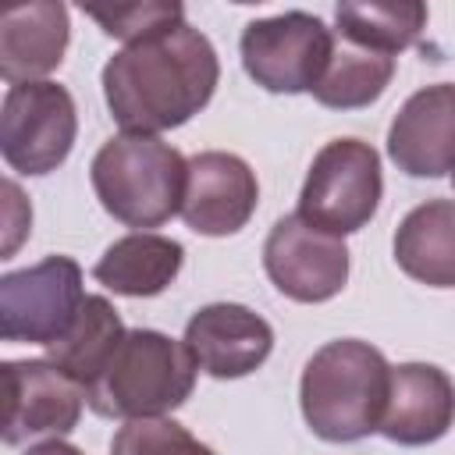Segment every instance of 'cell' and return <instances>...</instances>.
Returning <instances> with one entry per match:
<instances>
[{
  "mask_svg": "<svg viewBox=\"0 0 455 455\" xmlns=\"http://www.w3.org/2000/svg\"><path fill=\"white\" fill-rule=\"evenodd\" d=\"M217 82V50L188 21L128 43L103 64L107 110L135 135L181 128L213 100Z\"/></svg>",
  "mask_w": 455,
  "mask_h": 455,
  "instance_id": "1",
  "label": "cell"
},
{
  "mask_svg": "<svg viewBox=\"0 0 455 455\" xmlns=\"http://www.w3.org/2000/svg\"><path fill=\"white\" fill-rule=\"evenodd\" d=\"M391 391V363L380 348L359 338L320 345L299 380V405L306 427L331 444L363 441L380 430Z\"/></svg>",
  "mask_w": 455,
  "mask_h": 455,
  "instance_id": "2",
  "label": "cell"
},
{
  "mask_svg": "<svg viewBox=\"0 0 455 455\" xmlns=\"http://www.w3.org/2000/svg\"><path fill=\"white\" fill-rule=\"evenodd\" d=\"M89 181L114 220L146 231L181 213L188 160L160 135L121 132L96 149Z\"/></svg>",
  "mask_w": 455,
  "mask_h": 455,
  "instance_id": "3",
  "label": "cell"
},
{
  "mask_svg": "<svg viewBox=\"0 0 455 455\" xmlns=\"http://www.w3.org/2000/svg\"><path fill=\"white\" fill-rule=\"evenodd\" d=\"M196 359L185 341L149 327H132L103 373L85 387V402L107 419H153L185 405L196 391Z\"/></svg>",
  "mask_w": 455,
  "mask_h": 455,
  "instance_id": "4",
  "label": "cell"
},
{
  "mask_svg": "<svg viewBox=\"0 0 455 455\" xmlns=\"http://www.w3.org/2000/svg\"><path fill=\"white\" fill-rule=\"evenodd\" d=\"M380 196L384 174L377 149L363 139H331L306 171L295 213L306 224L345 238L373 220Z\"/></svg>",
  "mask_w": 455,
  "mask_h": 455,
  "instance_id": "5",
  "label": "cell"
},
{
  "mask_svg": "<svg viewBox=\"0 0 455 455\" xmlns=\"http://www.w3.org/2000/svg\"><path fill=\"white\" fill-rule=\"evenodd\" d=\"M334 32L309 11L256 18L242 28V68L267 92H313L334 57Z\"/></svg>",
  "mask_w": 455,
  "mask_h": 455,
  "instance_id": "6",
  "label": "cell"
},
{
  "mask_svg": "<svg viewBox=\"0 0 455 455\" xmlns=\"http://www.w3.org/2000/svg\"><path fill=\"white\" fill-rule=\"evenodd\" d=\"M78 135V110L60 82L7 85L0 107V153L11 171L43 178L57 171Z\"/></svg>",
  "mask_w": 455,
  "mask_h": 455,
  "instance_id": "7",
  "label": "cell"
},
{
  "mask_svg": "<svg viewBox=\"0 0 455 455\" xmlns=\"http://www.w3.org/2000/svg\"><path fill=\"white\" fill-rule=\"evenodd\" d=\"M82 267L71 256H46L0 277V338L25 345L60 341L85 302Z\"/></svg>",
  "mask_w": 455,
  "mask_h": 455,
  "instance_id": "8",
  "label": "cell"
},
{
  "mask_svg": "<svg viewBox=\"0 0 455 455\" xmlns=\"http://www.w3.org/2000/svg\"><path fill=\"white\" fill-rule=\"evenodd\" d=\"M263 267L281 295L313 306L334 299L348 284V245L306 224L299 213H288L263 242Z\"/></svg>",
  "mask_w": 455,
  "mask_h": 455,
  "instance_id": "9",
  "label": "cell"
},
{
  "mask_svg": "<svg viewBox=\"0 0 455 455\" xmlns=\"http://www.w3.org/2000/svg\"><path fill=\"white\" fill-rule=\"evenodd\" d=\"M7 412L4 444L57 441L71 434L82 419L85 391L50 359H7L4 363Z\"/></svg>",
  "mask_w": 455,
  "mask_h": 455,
  "instance_id": "10",
  "label": "cell"
},
{
  "mask_svg": "<svg viewBox=\"0 0 455 455\" xmlns=\"http://www.w3.org/2000/svg\"><path fill=\"white\" fill-rule=\"evenodd\" d=\"M185 348L217 380L249 377L274 352V327L242 302H210L185 323Z\"/></svg>",
  "mask_w": 455,
  "mask_h": 455,
  "instance_id": "11",
  "label": "cell"
},
{
  "mask_svg": "<svg viewBox=\"0 0 455 455\" xmlns=\"http://www.w3.org/2000/svg\"><path fill=\"white\" fill-rule=\"evenodd\" d=\"M259 203L256 171L224 149H206L188 160V185L181 203V220L206 238L235 235L249 224Z\"/></svg>",
  "mask_w": 455,
  "mask_h": 455,
  "instance_id": "12",
  "label": "cell"
},
{
  "mask_svg": "<svg viewBox=\"0 0 455 455\" xmlns=\"http://www.w3.org/2000/svg\"><path fill=\"white\" fill-rule=\"evenodd\" d=\"M387 156L409 178L455 174V82L416 89L387 128Z\"/></svg>",
  "mask_w": 455,
  "mask_h": 455,
  "instance_id": "13",
  "label": "cell"
},
{
  "mask_svg": "<svg viewBox=\"0 0 455 455\" xmlns=\"http://www.w3.org/2000/svg\"><path fill=\"white\" fill-rule=\"evenodd\" d=\"M455 427V380L434 363L391 366V391L380 430L387 441L419 448L441 441Z\"/></svg>",
  "mask_w": 455,
  "mask_h": 455,
  "instance_id": "14",
  "label": "cell"
},
{
  "mask_svg": "<svg viewBox=\"0 0 455 455\" xmlns=\"http://www.w3.org/2000/svg\"><path fill=\"white\" fill-rule=\"evenodd\" d=\"M71 43L68 7L57 0H32L0 18V78L7 85L43 82L60 68Z\"/></svg>",
  "mask_w": 455,
  "mask_h": 455,
  "instance_id": "15",
  "label": "cell"
},
{
  "mask_svg": "<svg viewBox=\"0 0 455 455\" xmlns=\"http://www.w3.org/2000/svg\"><path fill=\"white\" fill-rule=\"evenodd\" d=\"M181 263H185L181 242L156 231H132L103 249V256L92 267V277L114 295L153 299L174 284Z\"/></svg>",
  "mask_w": 455,
  "mask_h": 455,
  "instance_id": "16",
  "label": "cell"
},
{
  "mask_svg": "<svg viewBox=\"0 0 455 455\" xmlns=\"http://www.w3.org/2000/svg\"><path fill=\"white\" fill-rule=\"evenodd\" d=\"M395 263L427 288H455V199L412 206L395 231Z\"/></svg>",
  "mask_w": 455,
  "mask_h": 455,
  "instance_id": "17",
  "label": "cell"
},
{
  "mask_svg": "<svg viewBox=\"0 0 455 455\" xmlns=\"http://www.w3.org/2000/svg\"><path fill=\"white\" fill-rule=\"evenodd\" d=\"M124 334H128V327L121 323L117 309L103 295H89L82 302V313L71 323V331L46 348V359L53 366H60L71 380H78L85 391L103 373V366L110 363V355Z\"/></svg>",
  "mask_w": 455,
  "mask_h": 455,
  "instance_id": "18",
  "label": "cell"
},
{
  "mask_svg": "<svg viewBox=\"0 0 455 455\" xmlns=\"http://www.w3.org/2000/svg\"><path fill=\"white\" fill-rule=\"evenodd\" d=\"M334 25H338V36L345 43L395 57L423 36L427 4H419V0H387V4L345 0L334 7Z\"/></svg>",
  "mask_w": 455,
  "mask_h": 455,
  "instance_id": "19",
  "label": "cell"
},
{
  "mask_svg": "<svg viewBox=\"0 0 455 455\" xmlns=\"http://www.w3.org/2000/svg\"><path fill=\"white\" fill-rule=\"evenodd\" d=\"M391 78H395V57L338 39L331 64L320 85L313 89V100L331 110H359L377 103L391 85Z\"/></svg>",
  "mask_w": 455,
  "mask_h": 455,
  "instance_id": "20",
  "label": "cell"
},
{
  "mask_svg": "<svg viewBox=\"0 0 455 455\" xmlns=\"http://www.w3.org/2000/svg\"><path fill=\"white\" fill-rule=\"evenodd\" d=\"M110 455H217L210 444L192 437L181 423L167 416L124 419L110 441Z\"/></svg>",
  "mask_w": 455,
  "mask_h": 455,
  "instance_id": "21",
  "label": "cell"
},
{
  "mask_svg": "<svg viewBox=\"0 0 455 455\" xmlns=\"http://www.w3.org/2000/svg\"><path fill=\"white\" fill-rule=\"evenodd\" d=\"M85 14L114 39L139 43L146 36H156L164 28H174L185 21V7L178 0H146V4H117V7H85Z\"/></svg>",
  "mask_w": 455,
  "mask_h": 455,
  "instance_id": "22",
  "label": "cell"
},
{
  "mask_svg": "<svg viewBox=\"0 0 455 455\" xmlns=\"http://www.w3.org/2000/svg\"><path fill=\"white\" fill-rule=\"evenodd\" d=\"M25 455H82L75 444H68V441H39V444H32Z\"/></svg>",
  "mask_w": 455,
  "mask_h": 455,
  "instance_id": "23",
  "label": "cell"
},
{
  "mask_svg": "<svg viewBox=\"0 0 455 455\" xmlns=\"http://www.w3.org/2000/svg\"><path fill=\"white\" fill-rule=\"evenodd\" d=\"M451 178H455V174H451Z\"/></svg>",
  "mask_w": 455,
  "mask_h": 455,
  "instance_id": "24",
  "label": "cell"
}]
</instances>
